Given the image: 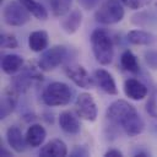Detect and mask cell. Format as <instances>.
Segmentation results:
<instances>
[{
	"mask_svg": "<svg viewBox=\"0 0 157 157\" xmlns=\"http://www.w3.org/2000/svg\"><path fill=\"white\" fill-rule=\"evenodd\" d=\"M107 118L120 126L129 136H136L144 130V121L136 108L126 101L118 99L113 102L107 109Z\"/></svg>",
	"mask_w": 157,
	"mask_h": 157,
	"instance_id": "obj_1",
	"label": "cell"
},
{
	"mask_svg": "<svg viewBox=\"0 0 157 157\" xmlns=\"http://www.w3.org/2000/svg\"><path fill=\"white\" fill-rule=\"evenodd\" d=\"M91 45L96 60L102 65H108L113 60L114 49L109 34L103 29H96L91 34Z\"/></svg>",
	"mask_w": 157,
	"mask_h": 157,
	"instance_id": "obj_2",
	"label": "cell"
},
{
	"mask_svg": "<svg viewBox=\"0 0 157 157\" xmlns=\"http://www.w3.org/2000/svg\"><path fill=\"white\" fill-rule=\"evenodd\" d=\"M124 7L121 0H103L94 13L97 22L103 25L118 23L124 17Z\"/></svg>",
	"mask_w": 157,
	"mask_h": 157,
	"instance_id": "obj_3",
	"label": "cell"
},
{
	"mask_svg": "<svg viewBox=\"0 0 157 157\" xmlns=\"http://www.w3.org/2000/svg\"><path fill=\"white\" fill-rule=\"evenodd\" d=\"M72 91L64 82H52L45 87L42 94V99L47 105L58 107L65 105L71 101Z\"/></svg>",
	"mask_w": 157,
	"mask_h": 157,
	"instance_id": "obj_4",
	"label": "cell"
},
{
	"mask_svg": "<svg viewBox=\"0 0 157 157\" xmlns=\"http://www.w3.org/2000/svg\"><path fill=\"white\" fill-rule=\"evenodd\" d=\"M2 18L9 26H22L29 21L31 12L20 1H10L2 11Z\"/></svg>",
	"mask_w": 157,
	"mask_h": 157,
	"instance_id": "obj_5",
	"label": "cell"
},
{
	"mask_svg": "<svg viewBox=\"0 0 157 157\" xmlns=\"http://www.w3.org/2000/svg\"><path fill=\"white\" fill-rule=\"evenodd\" d=\"M66 56V48L64 45H54L47 49L39 58L38 66L43 71H50L58 67Z\"/></svg>",
	"mask_w": 157,
	"mask_h": 157,
	"instance_id": "obj_6",
	"label": "cell"
},
{
	"mask_svg": "<svg viewBox=\"0 0 157 157\" xmlns=\"http://www.w3.org/2000/svg\"><path fill=\"white\" fill-rule=\"evenodd\" d=\"M75 110L76 114L87 121H94L97 118V105L93 97L90 93H80L75 102Z\"/></svg>",
	"mask_w": 157,
	"mask_h": 157,
	"instance_id": "obj_7",
	"label": "cell"
},
{
	"mask_svg": "<svg viewBox=\"0 0 157 157\" xmlns=\"http://www.w3.org/2000/svg\"><path fill=\"white\" fill-rule=\"evenodd\" d=\"M64 71H65V75L78 87L91 88L94 85L93 78L90 76V74L86 71V69L81 65H77V64L67 65V66H65Z\"/></svg>",
	"mask_w": 157,
	"mask_h": 157,
	"instance_id": "obj_8",
	"label": "cell"
},
{
	"mask_svg": "<svg viewBox=\"0 0 157 157\" xmlns=\"http://www.w3.org/2000/svg\"><path fill=\"white\" fill-rule=\"evenodd\" d=\"M124 92L125 94L134 99V101H141L147 96V87L136 78H128L124 82Z\"/></svg>",
	"mask_w": 157,
	"mask_h": 157,
	"instance_id": "obj_9",
	"label": "cell"
},
{
	"mask_svg": "<svg viewBox=\"0 0 157 157\" xmlns=\"http://www.w3.org/2000/svg\"><path fill=\"white\" fill-rule=\"evenodd\" d=\"M6 140H7V144L11 146V148L18 153L23 152L26 150V145H28L26 141V136L22 135L21 129L17 126H10L7 129Z\"/></svg>",
	"mask_w": 157,
	"mask_h": 157,
	"instance_id": "obj_10",
	"label": "cell"
},
{
	"mask_svg": "<svg viewBox=\"0 0 157 157\" xmlns=\"http://www.w3.org/2000/svg\"><path fill=\"white\" fill-rule=\"evenodd\" d=\"M66 155H67V147L65 142L59 139H54L49 141L39 151V156L42 157H64Z\"/></svg>",
	"mask_w": 157,
	"mask_h": 157,
	"instance_id": "obj_11",
	"label": "cell"
},
{
	"mask_svg": "<svg viewBox=\"0 0 157 157\" xmlns=\"http://www.w3.org/2000/svg\"><path fill=\"white\" fill-rule=\"evenodd\" d=\"M94 78L97 81V85L108 94H117L118 88L115 85V81L113 76L104 69H98L94 71Z\"/></svg>",
	"mask_w": 157,
	"mask_h": 157,
	"instance_id": "obj_12",
	"label": "cell"
},
{
	"mask_svg": "<svg viewBox=\"0 0 157 157\" xmlns=\"http://www.w3.org/2000/svg\"><path fill=\"white\" fill-rule=\"evenodd\" d=\"M17 91L11 87L4 91V94L1 97V107H0V117L1 119L6 118L15 108L16 105V99H17Z\"/></svg>",
	"mask_w": 157,
	"mask_h": 157,
	"instance_id": "obj_13",
	"label": "cell"
},
{
	"mask_svg": "<svg viewBox=\"0 0 157 157\" xmlns=\"http://www.w3.org/2000/svg\"><path fill=\"white\" fill-rule=\"evenodd\" d=\"M59 125L67 134H77L81 129L78 119L69 110L63 112L59 115Z\"/></svg>",
	"mask_w": 157,
	"mask_h": 157,
	"instance_id": "obj_14",
	"label": "cell"
},
{
	"mask_svg": "<svg viewBox=\"0 0 157 157\" xmlns=\"http://www.w3.org/2000/svg\"><path fill=\"white\" fill-rule=\"evenodd\" d=\"M45 136H47L45 129L40 124H32L26 132V141L29 146L37 147L43 144Z\"/></svg>",
	"mask_w": 157,
	"mask_h": 157,
	"instance_id": "obj_15",
	"label": "cell"
},
{
	"mask_svg": "<svg viewBox=\"0 0 157 157\" xmlns=\"http://www.w3.org/2000/svg\"><path fill=\"white\" fill-rule=\"evenodd\" d=\"M22 65H23V59L17 54H7L1 60V69L7 75L16 74L18 70H21Z\"/></svg>",
	"mask_w": 157,
	"mask_h": 157,
	"instance_id": "obj_16",
	"label": "cell"
},
{
	"mask_svg": "<svg viewBox=\"0 0 157 157\" xmlns=\"http://www.w3.org/2000/svg\"><path fill=\"white\" fill-rule=\"evenodd\" d=\"M128 40L135 45H150L155 43L156 37L142 29H132L128 33Z\"/></svg>",
	"mask_w": 157,
	"mask_h": 157,
	"instance_id": "obj_17",
	"label": "cell"
},
{
	"mask_svg": "<svg viewBox=\"0 0 157 157\" xmlns=\"http://www.w3.org/2000/svg\"><path fill=\"white\" fill-rule=\"evenodd\" d=\"M29 49L33 52H42L48 47V34L45 31H33L28 37Z\"/></svg>",
	"mask_w": 157,
	"mask_h": 157,
	"instance_id": "obj_18",
	"label": "cell"
},
{
	"mask_svg": "<svg viewBox=\"0 0 157 157\" xmlns=\"http://www.w3.org/2000/svg\"><path fill=\"white\" fill-rule=\"evenodd\" d=\"M81 22H82V13L78 10H74L72 12H70L67 17H65L61 21V28L66 33L72 34L78 29V27L81 26Z\"/></svg>",
	"mask_w": 157,
	"mask_h": 157,
	"instance_id": "obj_19",
	"label": "cell"
},
{
	"mask_svg": "<svg viewBox=\"0 0 157 157\" xmlns=\"http://www.w3.org/2000/svg\"><path fill=\"white\" fill-rule=\"evenodd\" d=\"M29 12L38 20H45L48 17V12L44 9V6L34 0H18Z\"/></svg>",
	"mask_w": 157,
	"mask_h": 157,
	"instance_id": "obj_20",
	"label": "cell"
},
{
	"mask_svg": "<svg viewBox=\"0 0 157 157\" xmlns=\"http://www.w3.org/2000/svg\"><path fill=\"white\" fill-rule=\"evenodd\" d=\"M120 63H121V66H123L126 71H130V72H139V70H140L137 58H136L130 50H125V52L121 54V56H120Z\"/></svg>",
	"mask_w": 157,
	"mask_h": 157,
	"instance_id": "obj_21",
	"label": "cell"
},
{
	"mask_svg": "<svg viewBox=\"0 0 157 157\" xmlns=\"http://www.w3.org/2000/svg\"><path fill=\"white\" fill-rule=\"evenodd\" d=\"M50 9L54 16L61 17L70 11L72 0H49Z\"/></svg>",
	"mask_w": 157,
	"mask_h": 157,
	"instance_id": "obj_22",
	"label": "cell"
},
{
	"mask_svg": "<svg viewBox=\"0 0 157 157\" xmlns=\"http://www.w3.org/2000/svg\"><path fill=\"white\" fill-rule=\"evenodd\" d=\"M0 44H1V48H4V49H15L18 45L17 39L15 38V36L10 34V33H2L1 34Z\"/></svg>",
	"mask_w": 157,
	"mask_h": 157,
	"instance_id": "obj_23",
	"label": "cell"
},
{
	"mask_svg": "<svg viewBox=\"0 0 157 157\" xmlns=\"http://www.w3.org/2000/svg\"><path fill=\"white\" fill-rule=\"evenodd\" d=\"M121 2L132 10H139L147 6L151 2V0H121Z\"/></svg>",
	"mask_w": 157,
	"mask_h": 157,
	"instance_id": "obj_24",
	"label": "cell"
},
{
	"mask_svg": "<svg viewBox=\"0 0 157 157\" xmlns=\"http://www.w3.org/2000/svg\"><path fill=\"white\" fill-rule=\"evenodd\" d=\"M145 59H146V63L147 65L151 67V69H155L157 70V52H147L145 54Z\"/></svg>",
	"mask_w": 157,
	"mask_h": 157,
	"instance_id": "obj_25",
	"label": "cell"
},
{
	"mask_svg": "<svg viewBox=\"0 0 157 157\" xmlns=\"http://www.w3.org/2000/svg\"><path fill=\"white\" fill-rule=\"evenodd\" d=\"M80 6L85 10H91V9H94L99 5V2L102 0H77Z\"/></svg>",
	"mask_w": 157,
	"mask_h": 157,
	"instance_id": "obj_26",
	"label": "cell"
},
{
	"mask_svg": "<svg viewBox=\"0 0 157 157\" xmlns=\"http://www.w3.org/2000/svg\"><path fill=\"white\" fill-rule=\"evenodd\" d=\"M104 156L105 157H121L123 156V153L119 151V150H108L105 153H104Z\"/></svg>",
	"mask_w": 157,
	"mask_h": 157,
	"instance_id": "obj_27",
	"label": "cell"
},
{
	"mask_svg": "<svg viewBox=\"0 0 157 157\" xmlns=\"http://www.w3.org/2000/svg\"><path fill=\"white\" fill-rule=\"evenodd\" d=\"M71 156H87V151L82 147H76L72 152H71Z\"/></svg>",
	"mask_w": 157,
	"mask_h": 157,
	"instance_id": "obj_28",
	"label": "cell"
},
{
	"mask_svg": "<svg viewBox=\"0 0 157 157\" xmlns=\"http://www.w3.org/2000/svg\"><path fill=\"white\" fill-rule=\"evenodd\" d=\"M0 155H1V156H11V153H10L9 151H6L5 148H1V151H0Z\"/></svg>",
	"mask_w": 157,
	"mask_h": 157,
	"instance_id": "obj_29",
	"label": "cell"
},
{
	"mask_svg": "<svg viewBox=\"0 0 157 157\" xmlns=\"http://www.w3.org/2000/svg\"><path fill=\"white\" fill-rule=\"evenodd\" d=\"M135 156H140V157H147V156H150L147 152H142V151H140V152H137V153H135Z\"/></svg>",
	"mask_w": 157,
	"mask_h": 157,
	"instance_id": "obj_30",
	"label": "cell"
},
{
	"mask_svg": "<svg viewBox=\"0 0 157 157\" xmlns=\"http://www.w3.org/2000/svg\"><path fill=\"white\" fill-rule=\"evenodd\" d=\"M0 2H2V0H0Z\"/></svg>",
	"mask_w": 157,
	"mask_h": 157,
	"instance_id": "obj_31",
	"label": "cell"
}]
</instances>
